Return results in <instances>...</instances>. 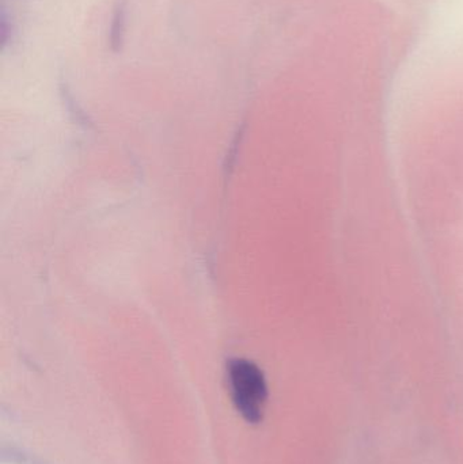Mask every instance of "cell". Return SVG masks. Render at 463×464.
Instances as JSON below:
<instances>
[{
    "mask_svg": "<svg viewBox=\"0 0 463 464\" xmlns=\"http://www.w3.org/2000/svg\"><path fill=\"white\" fill-rule=\"evenodd\" d=\"M228 387L236 411L249 424H260L264 419L268 386L263 371L245 359H234L227 365Z\"/></svg>",
    "mask_w": 463,
    "mask_h": 464,
    "instance_id": "cell-1",
    "label": "cell"
},
{
    "mask_svg": "<svg viewBox=\"0 0 463 464\" xmlns=\"http://www.w3.org/2000/svg\"><path fill=\"white\" fill-rule=\"evenodd\" d=\"M125 27H127V0H116L113 16L111 24V48L113 52H120L124 44Z\"/></svg>",
    "mask_w": 463,
    "mask_h": 464,
    "instance_id": "cell-2",
    "label": "cell"
}]
</instances>
